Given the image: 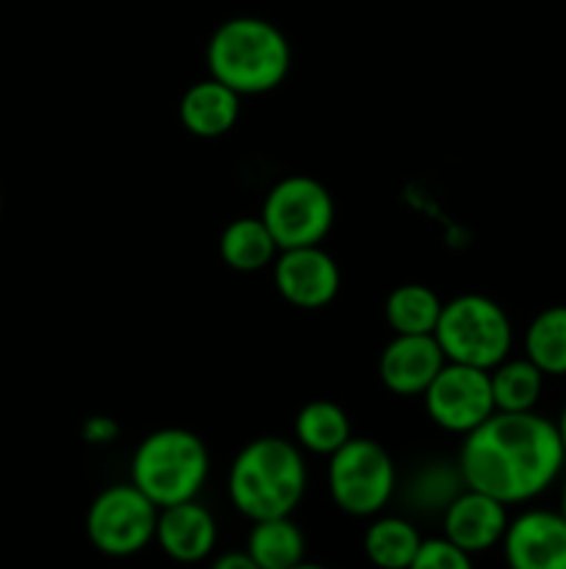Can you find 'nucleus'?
<instances>
[{
    "label": "nucleus",
    "instance_id": "1",
    "mask_svg": "<svg viewBox=\"0 0 566 569\" xmlns=\"http://www.w3.org/2000/svg\"><path fill=\"white\" fill-rule=\"evenodd\" d=\"M458 472L464 487L516 506L538 498L558 481L566 465L558 422L536 411H494L461 437Z\"/></svg>",
    "mask_w": 566,
    "mask_h": 569
},
{
    "label": "nucleus",
    "instance_id": "2",
    "mask_svg": "<svg viewBox=\"0 0 566 569\" xmlns=\"http://www.w3.org/2000/svg\"><path fill=\"white\" fill-rule=\"evenodd\" d=\"M228 500L250 522L292 517L309 492V465L294 439H250L228 467Z\"/></svg>",
    "mask_w": 566,
    "mask_h": 569
},
{
    "label": "nucleus",
    "instance_id": "3",
    "mask_svg": "<svg viewBox=\"0 0 566 569\" xmlns=\"http://www.w3.org/2000/svg\"><path fill=\"white\" fill-rule=\"evenodd\" d=\"M209 76L242 98L275 92L292 70V44L275 22L242 14L220 22L205 44Z\"/></svg>",
    "mask_w": 566,
    "mask_h": 569
},
{
    "label": "nucleus",
    "instance_id": "4",
    "mask_svg": "<svg viewBox=\"0 0 566 569\" xmlns=\"http://www.w3.org/2000/svg\"><path fill=\"white\" fill-rule=\"evenodd\" d=\"M209 470V448L189 428H159L148 433L131 456V483L159 509L198 500Z\"/></svg>",
    "mask_w": 566,
    "mask_h": 569
},
{
    "label": "nucleus",
    "instance_id": "5",
    "mask_svg": "<svg viewBox=\"0 0 566 569\" xmlns=\"http://www.w3.org/2000/svg\"><path fill=\"white\" fill-rule=\"evenodd\" d=\"M433 337L444 359L477 370H494L499 361L508 359L514 348V326L508 311L497 300L477 292L444 300Z\"/></svg>",
    "mask_w": 566,
    "mask_h": 569
},
{
    "label": "nucleus",
    "instance_id": "6",
    "mask_svg": "<svg viewBox=\"0 0 566 569\" xmlns=\"http://www.w3.org/2000/svg\"><path fill=\"white\" fill-rule=\"evenodd\" d=\"M327 492L342 515L372 520L383 515L397 492V467L381 442L350 437L327 456Z\"/></svg>",
    "mask_w": 566,
    "mask_h": 569
},
{
    "label": "nucleus",
    "instance_id": "7",
    "mask_svg": "<svg viewBox=\"0 0 566 569\" xmlns=\"http://www.w3.org/2000/svg\"><path fill=\"white\" fill-rule=\"evenodd\" d=\"M259 217L270 228L277 248H305L325 242L336 222V203L320 178L294 172L272 183Z\"/></svg>",
    "mask_w": 566,
    "mask_h": 569
},
{
    "label": "nucleus",
    "instance_id": "8",
    "mask_svg": "<svg viewBox=\"0 0 566 569\" xmlns=\"http://www.w3.org/2000/svg\"><path fill=\"white\" fill-rule=\"evenodd\" d=\"M159 506L139 487L111 483L94 495L87 509V537L94 550L111 559L137 556L155 542Z\"/></svg>",
    "mask_w": 566,
    "mask_h": 569
},
{
    "label": "nucleus",
    "instance_id": "9",
    "mask_svg": "<svg viewBox=\"0 0 566 569\" xmlns=\"http://www.w3.org/2000/svg\"><path fill=\"white\" fill-rule=\"evenodd\" d=\"M422 403L433 426L458 437L472 433L497 411L488 370L455 365V361H447L438 370L431 387L422 392Z\"/></svg>",
    "mask_w": 566,
    "mask_h": 569
},
{
    "label": "nucleus",
    "instance_id": "10",
    "mask_svg": "<svg viewBox=\"0 0 566 569\" xmlns=\"http://www.w3.org/2000/svg\"><path fill=\"white\" fill-rule=\"evenodd\" d=\"M272 283L289 306L300 311H320L336 300L342 270L322 244L289 248L272 261Z\"/></svg>",
    "mask_w": 566,
    "mask_h": 569
},
{
    "label": "nucleus",
    "instance_id": "11",
    "mask_svg": "<svg viewBox=\"0 0 566 569\" xmlns=\"http://www.w3.org/2000/svg\"><path fill=\"white\" fill-rule=\"evenodd\" d=\"M508 569H566V520L560 511L527 509L503 537Z\"/></svg>",
    "mask_w": 566,
    "mask_h": 569
},
{
    "label": "nucleus",
    "instance_id": "12",
    "mask_svg": "<svg viewBox=\"0 0 566 569\" xmlns=\"http://www.w3.org/2000/svg\"><path fill=\"white\" fill-rule=\"evenodd\" d=\"M444 365L447 359L433 333H394L381 350L377 376L392 395L422 398Z\"/></svg>",
    "mask_w": 566,
    "mask_h": 569
},
{
    "label": "nucleus",
    "instance_id": "13",
    "mask_svg": "<svg viewBox=\"0 0 566 569\" xmlns=\"http://www.w3.org/2000/svg\"><path fill=\"white\" fill-rule=\"evenodd\" d=\"M508 522V506L492 495L464 487L442 511V537L469 556H477L503 545Z\"/></svg>",
    "mask_w": 566,
    "mask_h": 569
},
{
    "label": "nucleus",
    "instance_id": "14",
    "mask_svg": "<svg viewBox=\"0 0 566 569\" xmlns=\"http://www.w3.org/2000/svg\"><path fill=\"white\" fill-rule=\"evenodd\" d=\"M216 537H220V528H216L214 515L200 500L159 509L155 545L175 565H200V561L211 559Z\"/></svg>",
    "mask_w": 566,
    "mask_h": 569
},
{
    "label": "nucleus",
    "instance_id": "15",
    "mask_svg": "<svg viewBox=\"0 0 566 569\" xmlns=\"http://www.w3.org/2000/svg\"><path fill=\"white\" fill-rule=\"evenodd\" d=\"M239 117H242V94L211 76L194 81L178 103V120L198 139L225 137L236 128Z\"/></svg>",
    "mask_w": 566,
    "mask_h": 569
},
{
    "label": "nucleus",
    "instance_id": "16",
    "mask_svg": "<svg viewBox=\"0 0 566 569\" xmlns=\"http://www.w3.org/2000/svg\"><path fill=\"white\" fill-rule=\"evenodd\" d=\"M216 248H220V259L225 261V267L236 272L266 270L281 253L261 217H236L228 222L216 239Z\"/></svg>",
    "mask_w": 566,
    "mask_h": 569
},
{
    "label": "nucleus",
    "instance_id": "17",
    "mask_svg": "<svg viewBox=\"0 0 566 569\" xmlns=\"http://www.w3.org/2000/svg\"><path fill=\"white\" fill-rule=\"evenodd\" d=\"M294 442L300 445L303 453L311 456H333L350 437H353V426H350L347 411L333 400H309L303 409L294 417Z\"/></svg>",
    "mask_w": 566,
    "mask_h": 569
},
{
    "label": "nucleus",
    "instance_id": "18",
    "mask_svg": "<svg viewBox=\"0 0 566 569\" xmlns=\"http://www.w3.org/2000/svg\"><path fill=\"white\" fill-rule=\"evenodd\" d=\"M422 533L408 517L377 515L364 531V556L377 569H408L416 550L422 548Z\"/></svg>",
    "mask_w": 566,
    "mask_h": 569
},
{
    "label": "nucleus",
    "instance_id": "19",
    "mask_svg": "<svg viewBox=\"0 0 566 569\" xmlns=\"http://www.w3.org/2000/svg\"><path fill=\"white\" fill-rule=\"evenodd\" d=\"M244 550L261 569H292L303 565L309 545L292 517H272L253 522Z\"/></svg>",
    "mask_w": 566,
    "mask_h": 569
},
{
    "label": "nucleus",
    "instance_id": "20",
    "mask_svg": "<svg viewBox=\"0 0 566 569\" xmlns=\"http://www.w3.org/2000/svg\"><path fill=\"white\" fill-rule=\"evenodd\" d=\"M444 300L427 283H400L386 295L383 317L392 333H433Z\"/></svg>",
    "mask_w": 566,
    "mask_h": 569
},
{
    "label": "nucleus",
    "instance_id": "21",
    "mask_svg": "<svg viewBox=\"0 0 566 569\" xmlns=\"http://www.w3.org/2000/svg\"><path fill=\"white\" fill-rule=\"evenodd\" d=\"M525 359L547 378L566 376V306H547L525 331Z\"/></svg>",
    "mask_w": 566,
    "mask_h": 569
},
{
    "label": "nucleus",
    "instance_id": "22",
    "mask_svg": "<svg viewBox=\"0 0 566 569\" xmlns=\"http://www.w3.org/2000/svg\"><path fill=\"white\" fill-rule=\"evenodd\" d=\"M492 376L494 409L497 411H536L538 398L544 389V372L530 359H505L499 361Z\"/></svg>",
    "mask_w": 566,
    "mask_h": 569
},
{
    "label": "nucleus",
    "instance_id": "23",
    "mask_svg": "<svg viewBox=\"0 0 566 569\" xmlns=\"http://www.w3.org/2000/svg\"><path fill=\"white\" fill-rule=\"evenodd\" d=\"M461 489H464V478H461L458 465H427L411 481L408 498L420 511H444Z\"/></svg>",
    "mask_w": 566,
    "mask_h": 569
},
{
    "label": "nucleus",
    "instance_id": "24",
    "mask_svg": "<svg viewBox=\"0 0 566 569\" xmlns=\"http://www.w3.org/2000/svg\"><path fill=\"white\" fill-rule=\"evenodd\" d=\"M408 569H475L472 556L466 550L455 548L449 539H422V548L416 550Z\"/></svg>",
    "mask_w": 566,
    "mask_h": 569
},
{
    "label": "nucleus",
    "instance_id": "25",
    "mask_svg": "<svg viewBox=\"0 0 566 569\" xmlns=\"http://www.w3.org/2000/svg\"><path fill=\"white\" fill-rule=\"evenodd\" d=\"M81 433L89 445H111L117 442V437H120V426H117L114 417L94 415L83 422Z\"/></svg>",
    "mask_w": 566,
    "mask_h": 569
},
{
    "label": "nucleus",
    "instance_id": "26",
    "mask_svg": "<svg viewBox=\"0 0 566 569\" xmlns=\"http://www.w3.org/2000/svg\"><path fill=\"white\" fill-rule=\"evenodd\" d=\"M209 569H261V567L250 559L247 550H228V553L216 556Z\"/></svg>",
    "mask_w": 566,
    "mask_h": 569
},
{
    "label": "nucleus",
    "instance_id": "27",
    "mask_svg": "<svg viewBox=\"0 0 566 569\" xmlns=\"http://www.w3.org/2000/svg\"><path fill=\"white\" fill-rule=\"evenodd\" d=\"M558 433H560V442H564V450H566V406H564V411H560V420H558Z\"/></svg>",
    "mask_w": 566,
    "mask_h": 569
},
{
    "label": "nucleus",
    "instance_id": "28",
    "mask_svg": "<svg viewBox=\"0 0 566 569\" xmlns=\"http://www.w3.org/2000/svg\"><path fill=\"white\" fill-rule=\"evenodd\" d=\"M560 515H564V520H566V481H564V487H560Z\"/></svg>",
    "mask_w": 566,
    "mask_h": 569
},
{
    "label": "nucleus",
    "instance_id": "29",
    "mask_svg": "<svg viewBox=\"0 0 566 569\" xmlns=\"http://www.w3.org/2000/svg\"><path fill=\"white\" fill-rule=\"evenodd\" d=\"M292 569H327V567H322V565H311V561H303V565H297V567H292Z\"/></svg>",
    "mask_w": 566,
    "mask_h": 569
}]
</instances>
